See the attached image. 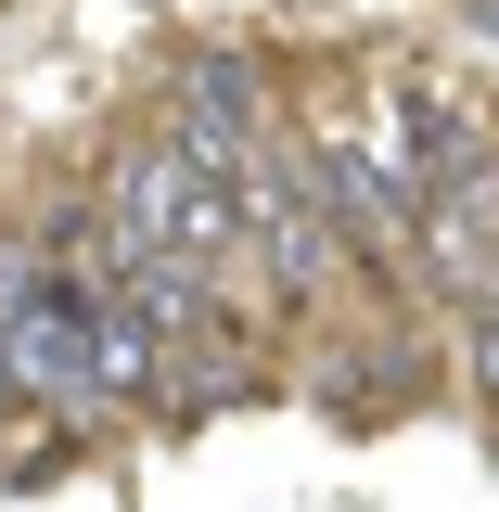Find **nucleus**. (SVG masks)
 I'll use <instances>...</instances> for the list:
<instances>
[{"instance_id": "f257e3e1", "label": "nucleus", "mask_w": 499, "mask_h": 512, "mask_svg": "<svg viewBox=\"0 0 499 512\" xmlns=\"http://www.w3.org/2000/svg\"><path fill=\"white\" fill-rule=\"evenodd\" d=\"M295 154H308L320 205H333V231H346V269H359V282H384V269H397V244L423 231V180H410V167H384L372 141H295Z\"/></svg>"}, {"instance_id": "20e7f679", "label": "nucleus", "mask_w": 499, "mask_h": 512, "mask_svg": "<svg viewBox=\"0 0 499 512\" xmlns=\"http://www.w3.org/2000/svg\"><path fill=\"white\" fill-rule=\"evenodd\" d=\"M474 26H487V39H499V0H474Z\"/></svg>"}, {"instance_id": "f03ea898", "label": "nucleus", "mask_w": 499, "mask_h": 512, "mask_svg": "<svg viewBox=\"0 0 499 512\" xmlns=\"http://www.w3.org/2000/svg\"><path fill=\"white\" fill-rule=\"evenodd\" d=\"M167 141H180L205 180H244V154L269 141V90H256L244 52H192L167 77Z\"/></svg>"}, {"instance_id": "7ed1b4c3", "label": "nucleus", "mask_w": 499, "mask_h": 512, "mask_svg": "<svg viewBox=\"0 0 499 512\" xmlns=\"http://www.w3.org/2000/svg\"><path fill=\"white\" fill-rule=\"evenodd\" d=\"M397 128H410V180H423V192H448V180H474V167H487L474 116H461L448 90H423V77L397 90Z\"/></svg>"}, {"instance_id": "39448f33", "label": "nucleus", "mask_w": 499, "mask_h": 512, "mask_svg": "<svg viewBox=\"0 0 499 512\" xmlns=\"http://www.w3.org/2000/svg\"><path fill=\"white\" fill-rule=\"evenodd\" d=\"M0 410H13V359H0Z\"/></svg>"}]
</instances>
